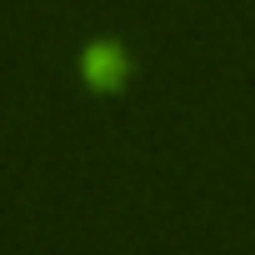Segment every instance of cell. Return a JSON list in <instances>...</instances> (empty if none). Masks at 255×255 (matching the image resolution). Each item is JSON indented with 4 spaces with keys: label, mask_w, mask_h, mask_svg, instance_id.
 Listing matches in <instances>:
<instances>
[{
    "label": "cell",
    "mask_w": 255,
    "mask_h": 255,
    "mask_svg": "<svg viewBox=\"0 0 255 255\" xmlns=\"http://www.w3.org/2000/svg\"><path fill=\"white\" fill-rule=\"evenodd\" d=\"M85 70H90V80H95L100 90H110V85L125 80V60H120L115 45H95V50L85 55Z\"/></svg>",
    "instance_id": "obj_1"
}]
</instances>
